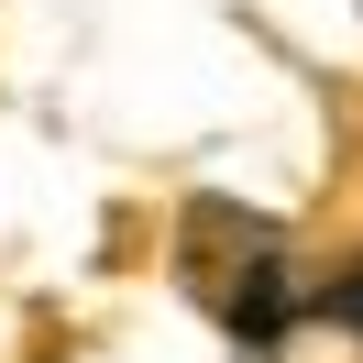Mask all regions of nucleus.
<instances>
[{"mask_svg": "<svg viewBox=\"0 0 363 363\" xmlns=\"http://www.w3.org/2000/svg\"><path fill=\"white\" fill-rule=\"evenodd\" d=\"M341 319H352V330H363V264L341 275Z\"/></svg>", "mask_w": 363, "mask_h": 363, "instance_id": "obj_1", "label": "nucleus"}]
</instances>
